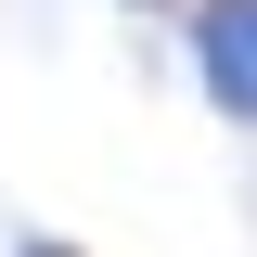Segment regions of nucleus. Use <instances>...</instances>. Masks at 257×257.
Returning a JSON list of instances; mask_svg holds the SVG:
<instances>
[{
    "label": "nucleus",
    "instance_id": "nucleus-1",
    "mask_svg": "<svg viewBox=\"0 0 257 257\" xmlns=\"http://www.w3.org/2000/svg\"><path fill=\"white\" fill-rule=\"evenodd\" d=\"M180 64L206 90V116L257 128V0H193L180 13Z\"/></svg>",
    "mask_w": 257,
    "mask_h": 257
},
{
    "label": "nucleus",
    "instance_id": "nucleus-2",
    "mask_svg": "<svg viewBox=\"0 0 257 257\" xmlns=\"http://www.w3.org/2000/svg\"><path fill=\"white\" fill-rule=\"evenodd\" d=\"M13 257H90V244H64V231H39V244H13Z\"/></svg>",
    "mask_w": 257,
    "mask_h": 257
},
{
    "label": "nucleus",
    "instance_id": "nucleus-3",
    "mask_svg": "<svg viewBox=\"0 0 257 257\" xmlns=\"http://www.w3.org/2000/svg\"><path fill=\"white\" fill-rule=\"evenodd\" d=\"M116 13H180V0H116Z\"/></svg>",
    "mask_w": 257,
    "mask_h": 257
}]
</instances>
